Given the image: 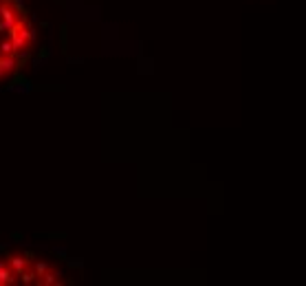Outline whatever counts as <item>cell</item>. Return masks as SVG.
<instances>
[{"mask_svg": "<svg viewBox=\"0 0 306 286\" xmlns=\"http://www.w3.org/2000/svg\"><path fill=\"white\" fill-rule=\"evenodd\" d=\"M7 33H9L7 38H9L11 42H14L16 51H18V55L31 48V44H33V31H31V24H29L27 18H22V20H18V22L14 24V27L9 29Z\"/></svg>", "mask_w": 306, "mask_h": 286, "instance_id": "cell-1", "label": "cell"}, {"mask_svg": "<svg viewBox=\"0 0 306 286\" xmlns=\"http://www.w3.org/2000/svg\"><path fill=\"white\" fill-rule=\"evenodd\" d=\"M22 18L27 16L25 11L18 7V3H14V0H0V31H9Z\"/></svg>", "mask_w": 306, "mask_h": 286, "instance_id": "cell-2", "label": "cell"}, {"mask_svg": "<svg viewBox=\"0 0 306 286\" xmlns=\"http://www.w3.org/2000/svg\"><path fill=\"white\" fill-rule=\"evenodd\" d=\"M5 262L11 266V271L16 273V275H20L22 271L27 269V266H31V253H25V251H11L5 255Z\"/></svg>", "mask_w": 306, "mask_h": 286, "instance_id": "cell-3", "label": "cell"}, {"mask_svg": "<svg viewBox=\"0 0 306 286\" xmlns=\"http://www.w3.org/2000/svg\"><path fill=\"white\" fill-rule=\"evenodd\" d=\"M20 58L18 55H0V80H7L11 73L18 71Z\"/></svg>", "mask_w": 306, "mask_h": 286, "instance_id": "cell-4", "label": "cell"}, {"mask_svg": "<svg viewBox=\"0 0 306 286\" xmlns=\"http://www.w3.org/2000/svg\"><path fill=\"white\" fill-rule=\"evenodd\" d=\"M18 282V275L11 271V266L0 260V286H14Z\"/></svg>", "mask_w": 306, "mask_h": 286, "instance_id": "cell-5", "label": "cell"}, {"mask_svg": "<svg viewBox=\"0 0 306 286\" xmlns=\"http://www.w3.org/2000/svg\"><path fill=\"white\" fill-rule=\"evenodd\" d=\"M35 284H40V286H51V284H62V279H59V271L55 269V266H49V271L44 273L42 277H38V282Z\"/></svg>", "mask_w": 306, "mask_h": 286, "instance_id": "cell-6", "label": "cell"}, {"mask_svg": "<svg viewBox=\"0 0 306 286\" xmlns=\"http://www.w3.org/2000/svg\"><path fill=\"white\" fill-rule=\"evenodd\" d=\"M49 262H44V260H33V271H35V275H38V277H42V275H44V273L46 271H49ZM35 282H38V279H35Z\"/></svg>", "mask_w": 306, "mask_h": 286, "instance_id": "cell-7", "label": "cell"}]
</instances>
